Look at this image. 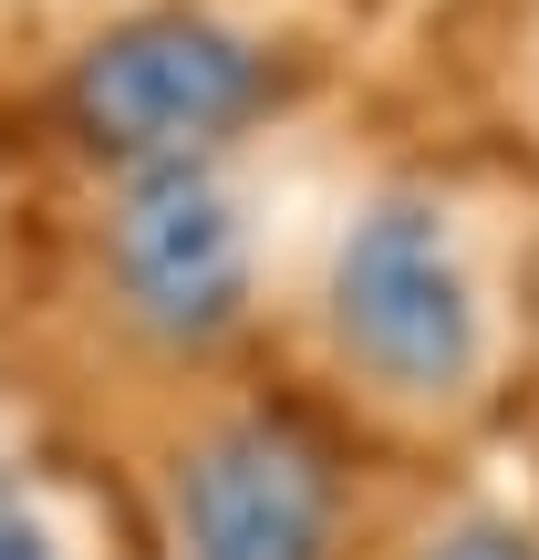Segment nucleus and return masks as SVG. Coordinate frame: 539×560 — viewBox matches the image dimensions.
I'll return each mask as SVG.
<instances>
[{
	"mask_svg": "<svg viewBox=\"0 0 539 560\" xmlns=\"http://www.w3.org/2000/svg\"><path fill=\"white\" fill-rule=\"evenodd\" d=\"M332 342L384 395H457L478 374V280L436 208L384 198L374 219H353L332 260Z\"/></svg>",
	"mask_w": 539,
	"mask_h": 560,
	"instance_id": "nucleus-1",
	"label": "nucleus"
},
{
	"mask_svg": "<svg viewBox=\"0 0 539 560\" xmlns=\"http://www.w3.org/2000/svg\"><path fill=\"white\" fill-rule=\"evenodd\" d=\"M115 291H125V322L156 342H219L249 301V240H239V208L229 187L208 177L198 156H156L125 177L115 198Z\"/></svg>",
	"mask_w": 539,
	"mask_h": 560,
	"instance_id": "nucleus-3",
	"label": "nucleus"
},
{
	"mask_svg": "<svg viewBox=\"0 0 539 560\" xmlns=\"http://www.w3.org/2000/svg\"><path fill=\"white\" fill-rule=\"evenodd\" d=\"M425 560H539L529 529H508V520H467V529H446Z\"/></svg>",
	"mask_w": 539,
	"mask_h": 560,
	"instance_id": "nucleus-5",
	"label": "nucleus"
},
{
	"mask_svg": "<svg viewBox=\"0 0 539 560\" xmlns=\"http://www.w3.org/2000/svg\"><path fill=\"white\" fill-rule=\"evenodd\" d=\"M177 529H187V560H321L332 467L291 425L239 416L177 467Z\"/></svg>",
	"mask_w": 539,
	"mask_h": 560,
	"instance_id": "nucleus-4",
	"label": "nucleus"
},
{
	"mask_svg": "<svg viewBox=\"0 0 539 560\" xmlns=\"http://www.w3.org/2000/svg\"><path fill=\"white\" fill-rule=\"evenodd\" d=\"M260 83L270 73H260V52L239 32H219L198 11H156V21L104 32L73 62V94L62 104H73L83 145H104L125 166H156V156H208L260 104Z\"/></svg>",
	"mask_w": 539,
	"mask_h": 560,
	"instance_id": "nucleus-2",
	"label": "nucleus"
},
{
	"mask_svg": "<svg viewBox=\"0 0 539 560\" xmlns=\"http://www.w3.org/2000/svg\"><path fill=\"white\" fill-rule=\"evenodd\" d=\"M0 560H52V550H42V529H32V520H21V509H11V499H0Z\"/></svg>",
	"mask_w": 539,
	"mask_h": 560,
	"instance_id": "nucleus-6",
	"label": "nucleus"
}]
</instances>
